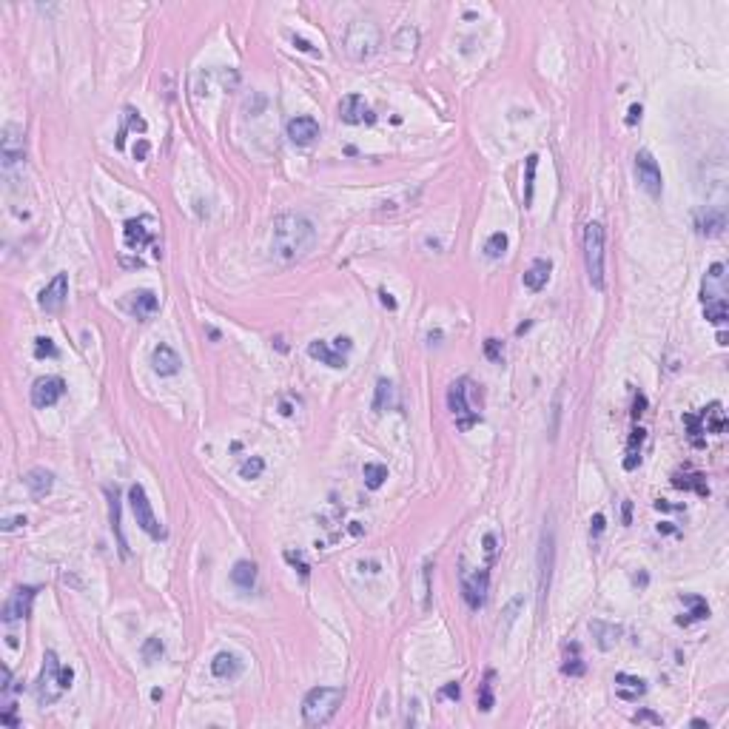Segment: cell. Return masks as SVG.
I'll list each match as a JSON object with an SVG mask.
<instances>
[{"label": "cell", "mask_w": 729, "mask_h": 729, "mask_svg": "<svg viewBox=\"0 0 729 729\" xmlns=\"http://www.w3.org/2000/svg\"><path fill=\"white\" fill-rule=\"evenodd\" d=\"M584 669H587V667H584V661L579 658V649H575V656L564 661L562 673H564V675H570V678H581V675H584Z\"/></svg>", "instance_id": "c3c4849f"}, {"label": "cell", "mask_w": 729, "mask_h": 729, "mask_svg": "<svg viewBox=\"0 0 729 729\" xmlns=\"http://www.w3.org/2000/svg\"><path fill=\"white\" fill-rule=\"evenodd\" d=\"M724 282H726V265H724V262H715V265L706 271V277H704L701 299L709 302V299H721V297H726Z\"/></svg>", "instance_id": "44dd1931"}, {"label": "cell", "mask_w": 729, "mask_h": 729, "mask_svg": "<svg viewBox=\"0 0 729 729\" xmlns=\"http://www.w3.org/2000/svg\"><path fill=\"white\" fill-rule=\"evenodd\" d=\"M23 485L29 487L32 498H46L54 487V473L46 470V467H32L26 476H23Z\"/></svg>", "instance_id": "603a6c76"}, {"label": "cell", "mask_w": 729, "mask_h": 729, "mask_svg": "<svg viewBox=\"0 0 729 729\" xmlns=\"http://www.w3.org/2000/svg\"><path fill=\"white\" fill-rule=\"evenodd\" d=\"M154 237H157V220L154 217H137V220H128L123 225V240H126V248L128 251H143L146 245H154Z\"/></svg>", "instance_id": "30bf717a"}, {"label": "cell", "mask_w": 729, "mask_h": 729, "mask_svg": "<svg viewBox=\"0 0 729 729\" xmlns=\"http://www.w3.org/2000/svg\"><path fill=\"white\" fill-rule=\"evenodd\" d=\"M553 562H555V535H553V527H544L542 544H539V610L542 612H544V601H547V592H550Z\"/></svg>", "instance_id": "9c48e42d"}, {"label": "cell", "mask_w": 729, "mask_h": 729, "mask_svg": "<svg viewBox=\"0 0 729 729\" xmlns=\"http://www.w3.org/2000/svg\"><path fill=\"white\" fill-rule=\"evenodd\" d=\"M66 393V382L60 376H40L32 385V405L34 408H51L63 399Z\"/></svg>", "instance_id": "4fadbf2b"}, {"label": "cell", "mask_w": 729, "mask_h": 729, "mask_svg": "<svg viewBox=\"0 0 729 729\" xmlns=\"http://www.w3.org/2000/svg\"><path fill=\"white\" fill-rule=\"evenodd\" d=\"M644 408H647V399H644V393H638V396H636V402H632V416L638 419V416L644 413Z\"/></svg>", "instance_id": "91938a15"}, {"label": "cell", "mask_w": 729, "mask_h": 729, "mask_svg": "<svg viewBox=\"0 0 729 729\" xmlns=\"http://www.w3.org/2000/svg\"><path fill=\"white\" fill-rule=\"evenodd\" d=\"M245 661L237 656V652H217L214 661H211V675L220 681H234L242 675Z\"/></svg>", "instance_id": "ffe728a7"}, {"label": "cell", "mask_w": 729, "mask_h": 729, "mask_svg": "<svg viewBox=\"0 0 729 729\" xmlns=\"http://www.w3.org/2000/svg\"><path fill=\"white\" fill-rule=\"evenodd\" d=\"M23 524H26V516H14V519H3V524H0V527H3L6 533H12V530L23 527Z\"/></svg>", "instance_id": "6f0895ef"}, {"label": "cell", "mask_w": 729, "mask_h": 729, "mask_svg": "<svg viewBox=\"0 0 729 729\" xmlns=\"http://www.w3.org/2000/svg\"><path fill=\"white\" fill-rule=\"evenodd\" d=\"M108 510H111V530L114 535H117V547H120V555L123 559H128V542H126V535H123V519H120V493L117 487H108Z\"/></svg>", "instance_id": "484cf974"}, {"label": "cell", "mask_w": 729, "mask_h": 729, "mask_svg": "<svg viewBox=\"0 0 729 729\" xmlns=\"http://www.w3.org/2000/svg\"><path fill=\"white\" fill-rule=\"evenodd\" d=\"M629 519H632V505L624 502V524H629Z\"/></svg>", "instance_id": "003e7915"}, {"label": "cell", "mask_w": 729, "mask_h": 729, "mask_svg": "<svg viewBox=\"0 0 729 729\" xmlns=\"http://www.w3.org/2000/svg\"><path fill=\"white\" fill-rule=\"evenodd\" d=\"M314 242H316V228H314V222L305 217V214H297V211H285V214H279L274 220L271 251H274V257L282 265L302 259L314 248Z\"/></svg>", "instance_id": "6da1fadb"}, {"label": "cell", "mask_w": 729, "mask_h": 729, "mask_svg": "<svg viewBox=\"0 0 729 729\" xmlns=\"http://www.w3.org/2000/svg\"><path fill=\"white\" fill-rule=\"evenodd\" d=\"M644 439H647V430L644 428H636L629 436V442H627V459H624V470H636L638 462H641V445H644Z\"/></svg>", "instance_id": "4dcf8cb0"}, {"label": "cell", "mask_w": 729, "mask_h": 729, "mask_svg": "<svg viewBox=\"0 0 729 729\" xmlns=\"http://www.w3.org/2000/svg\"><path fill=\"white\" fill-rule=\"evenodd\" d=\"M641 111H644V108H641L638 103H632L629 111H627V126H636V123L641 120Z\"/></svg>", "instance_id": "680465c9"}, {"label": "cell", "mask_w": 729, "mask_h": 729, "mask_svg": "<svg viewBox=\"0 0 729 729\" xmlns=\"http://www.w3.org/2000/svg\"><path fill=\"white\" fill-rule=\"evenodd\" d=\"M485 356L490 359V362H502V356H505V345L498 342V339H485Z\"/></svg>", "instance_id": "f907efd6"}, {"label": "cell", "mask_w": 729, "mask_h": 729, "mask_svg": "<svg viewBox=\"0 0 729 729\" xmlns=\"http://www.w3.org/2000/svg\"><path fill=\"white\" fill-rule=\"evenodd\" d=\"M294 46L302 49V51H308V54H316V49H314L308 40H305V37H297V34H294Z\"/></svg>", "instance_id": "94428289"}, {"label": "cell", "mask_w": 729, "mask_h": 729, "mask_svg": "<svg viewBox=\"0 0 729 729\" xmlns=\"http://www.w3.org/2000/svg\"><path fill=\"white\" fill-rule=\"evenodd\" d=\"M126 308H128V314L137 319V322H148L151 316L160 311V297L154 291H148V288H143V291L128 294Z\"/></svg>", "instance_id": "2e32d148"}, {"label": "cell", "mask_w": 729, "mask_h": 729, "mask_svg": "<svg viewBox=\"0 0 729 729\" xmlns=\"http://www.w3.org/2000/svg\"><path fill=\"white\" fill-rule=\"evenodd\" d=\"M393 402V385L388 379H379L376 382V396H373V410L382 413V410H388V405Z\"/></svg>", "instance_id": "8d00e7d4"}, {"label": "cell", "mask_w": 729, "mask_h": 729, "mask_svg": "<svg viewBox=\"0 0 729 729\" xmlns=\"http://www.w3.org/2000/svg\"><path fill=\"white\" fill-rule=\"evenodd\" d=\"M647 693V681L638 678V675H627V673H618L616 675V695L621 701H629V704H636L638 698H644Z\"/></svg>", "instance_id": "cb8c5ba5"}, {"label": "cell", "mask_w": 729, "mask_h": 729, "mask_svg": "<svg viewBox=\"0 0 729 729\" xmlns=\"http://www.w3.org/2000/svg\"><path fill=\"white\" fill-rule=\"evenodd\" d=\"M128 502H131V513H134V519H137L140 530H146L151 539H165V527L160 524V519L154 516V510H151V502H148V496H146V487L143 485H131L128 487Z\"/></svg>", "instance_id": "8992f818"}, {"label": "cell", "mask_w": 729, "mask_h": 729, "mask_svg": "<svg viewBox=\"0 0 729 729\" xmlns=\"http://www.w3.org/2000/svg\"><path fill=\"white\" fill-rule=\"evenodd\" d=\"M632 724H652V726H661L664 721H661V715L649 713V709H638V713L632 715Z\"/></svg>", "instance_id": "816d5d0a"}, {"label": "cell", "mask_w": 729, "mask_h": 729, "mask_svg": "<svg viewBox=\"0 0 729 729\" xmlns=\"http://www.w3.org/2000/svg\"><path fill=\"white\" fill-rule=\"evenodd\" d=\"M379 49V26L373 21H354L345 34V51L354 60H368Z\"/></svg>", "instance_id": "5b68a950"}, {"label": "cell", "mask_w": 729, "mask_h": 729, "mask_svg": "<svg viewBox=\"0 0 729 729\" xmlns=\"http://www.w3.org/2000/svg\"><path fill=\"white\" fill-rule=\"evenodd\" d=\"M362 476H364V487L379 490L382 485H385V478H388V467H385V465H379V462H364Z\"/></svg>", "instance_id": "836d02e7"}, {"label": "cell", "mask_w": 729, "mask_h": 729, "mask_svg": "<svg viewBox=\"0 0 729 729\" xmlns=\"http://www.w3.org/2000/svg\"><path fill=\"white\" fill-rule=\"evenodd\" d=\"M467 388H470V379H459L450 385V393H448V405H450V413L456 419V428L459 430H470L473 425H478V410L470 408L467 402Z\"/></svg>", "instance_id": "52a82bcc"}, {"label": "cell", "mask_w": 729, "mask_h": 729, "mask_svg": "<svg viewBox=\"0 0 729 729\" xmlns=\"http://www.w3.org/2000/svg\"><path fill=\"white\" fill-rule=\"evenodd\" d=\"M430 572H433V567H430V564H425V567H421V579H419L421 610H430Z\"/></svg>", "instance_id": "ee69618b"}, {"label": "cell", "mask_w": 729, "mask_h": 729, "mask_svg": "<svg viewBox=\"0 0 729 729\" xmlns=\"http://www.w3.org/2000/svg\"><path fill=\"white\" fill-rule=\"evenodd\" d=\"M519 607H522V596H516V599L505 607V627H498V632H502V636H507V629H510V624L516 621V612H519Z\"/></svg>", "instance_id": "681fc988"}, {"label": "cell", "mask_w": 729, "mask_h": 729, "mask_svg": "<svg viewBox=\"0 0 729 729\" xmlns=\"http://www.w3.org/2000/svg\"><path fill=\"white\" fill-rule=\"evenodd\" d=\"M231 581H234L240 590L251 592L254 584H257V564H254V562H248V559H240V562L234 564V570H231Z\"/></svg>", "instance_id": "f1b7e54d"}, {"label": "cell", "mask_w": 729, "mask_h": 729, "mask_svg": "<svg viewBox=\"0 0 729 729\" xmlns=\"http://www.w3.org/2000/svg\"><path fill=\"white\" fill-rule=\"evenodd\" d=\"M308 356L319 359L322 364H328V368H345V364H348V356H345L342 351H336L331 342H322V339H314L308 345Z\"/></svg>", "instance_id": "7402d4cb"}, {"label": "cell", "mask_w": 729, "mask_h": 729, "mask_svg": "<svg viewBox=\"0 0 729 729\" xmlns=\"http://www.w3.org/2000/svg\"><path fill=\"white\" fill-rule=\"evenodd\" d=\"M482 547H485V564L487 567H493L496 564V559H498V533H487L485 539H482Z\"/></svg>", "instance_id": "7bdbcfd3"}, {"label": "cell", "mask_w": 729, "mask_h": 729, "mask_svg": "<svg viewBox=\"0 0 729 729\" xmlns=\"http://www.w3.org/2000/svg\"><path fill=\"white\" fill-rule=\"evenodd\" d=\"M34 356L37 359H46V356L49 359H57V356H60V351H57V345L49 336H37L34 339Z\"/></svg>", "instance_id": "b9f144b4"}, {"label": "cell", "mask_w": 729, "mask_h": 729, "mask_svg": "<svg viewBox=\"0 0 729 729\" xmlns=\"http://www.w3.org/2000/svg\"><path fill=\"white\" fill-rule=\"evenodd\" d=\"M550 271H553V262L550 259H535L530 265V271L524 274V288L527 291H542L550 279Z\"/></svg>", "instance_id": "83f0119b"}, {"label": "cell", "mask_w": 729, "mask_h": 729, "mask_svg": "<svg viewBox=\"0 0 729 729\" xmlns=\"http://www.w3.org/2000/svg\"><path fill=\"white\" fill-rule=\"evenodd\" d=\"M396 46L399 49H416L419 46V32L416 29H410V26H405V29H399V34H396Z\"/></svg>", "instance_id": "7dc6e473"}, {"label": "cell", "mask_w": 729, "mask_h": 729, "mask_svg": "<svg viewBox=\"0 0 729 729\" xmlns=\"http://www.w3.org/2000/svg\"><path fill=\"white\" fill-rule=\"evenodd\" d=\"M673 485L678 490H695L698 496H706L709 487H706V478L701 473H675L673 476Z\"/></svg>", "instance_id": "1f68e13d"}, {"label": "cell", "mask_w": 729, "mask_h": 729, "mask_svg": "<svg viewBox=\"0 0 729 729\" xmlns=\"http://www.w3.org/2000/svg\"><path fill=\"white\" fill-rule=\"evenodd\" d=\"M724 225H726L724 211H706V217H701V222H698L701 234H706V237H718L724 231Z\"/></svg>", "instance_id": "e575fe53"}, {"label": "cell", "mask_w": 729, "mask_h": 729, "mask_svg": "<svg viewBox=\"0 0 729 729\" xmlns=\"http://www.w3.org/2000/svg\"><path fill=\"white\" fill-rule=\"evenodd\" d=\"M34 596H37V587H29V584L26 587H14L12 596L3 604V610H0V618H3V624H14V621L32 616Z\"/></svg>", "instance_id": "8fae6325"}, {"label": "cell", "mask_w": 729, "mask_h": 729, "mask_svg": "<svg viewBox=\"0 0 729 729\" xmlns=\"http://www.w3.org/2000/svg\"><path fill=\"white\" fill-rule=\"evenodd\" d=\"M490 678H493V673H487L485 684L478 686V709H482V713H490V709H493V684H490Z\"/></svg>", "instance_id": "f6af8a7d"}, {"label": "cell", "mask_w": 729, "mask_h": 729, "mask_svg": "<svg viewBox=\"0 0 729 729\" xmlns=\"http://www.w3.org/2000/svg\"><path fill=\"white\" fill-rule=\"evenodd\" d=\"M134 157H137V160H146L148 157V143L146 140H140L137 146H134Z\"/></svg>", "instance_id": "6125c7cd"}, {"label": "cell", "mask_w": 729, "mask_h": 729, "mask_svg": "<svg viewBox=\"0 0 729 729\" xmlns=\"http://www.w3.org/2000/svg\"><path fill=\"white\" fill-rule=\"evenodd\" d=\"M505 251H507V234H505V231L490 234L487 242H485V254H487L490 259H498V257H505Z\"/></svg>", "instance_id": "74e56055"}, {"label": "cell", "mask_w": 729, "mask_h": 729, "mask_svg": "<svg viewBox=\"0 0 729 729\" xmlns=\"http://www.w3.org/2000/svg\"><path fill=\"white\" fill-rule=\"evenodd\" d=\"M342 698H345V689L342 686H314L308 695L302 701V718L308 726H325L331 724L334 715L339 713L342 706Z\"/></svg>", "instance_id": "3957f363"}, {"label": "cell", "mask_w": 729, "mask_h": 729, "mask_svg": "<svg viewBox=\"0 0 729 729\" xmlns=\"http://www.w3.org/2000/svg\"><path fill=\"white\" fill-rule=\"evenodd\" d=\"M681 601L689 607V612H686V616H681V618H678V624H681V627L693 624V621H704V618H709V604H706V599H704V596H681Z\"/></svg>", "instance_id": "f546056e"}, {"label": "cell", "mask_w": 729, "mask_h": 729, "mask_svg": "<svg viewBox=\"0 0 729 729\" xmlns=\"http://www.w3.org/2000/svg\"><path fill=\"white\" fill-rule=\"evenodd\" d=\"M66 297H69V277L54 274V279L43 288L40 297H37V305H40L46 314H57L66 305Z\"/></svg>", "instance_id": "5bb4252c"}, {"label": "cell", "mask_w": 729, "mask_h": 729, "mask_svg": "<svg viewBox=\"0 0 729 729\" xmlns=\"http://www.w3.org/2000/svg\"><path fill=\"white\" fill-rule=\"evenodd\" d=\"M442 695L450 698V701H459V698H462V686H459L456 681H450V684L442 686Z\"/></svg>", "instance_id": "db71d44e"}, {"label": "cell", "mask_w": 729, "mask_h": 729, "mask_svg": "<svg viewBox=\"0 0 729 729\" xmlns=\"http://www.w3.org/2000/svg\"><path fill=\"white\" fill-rule=\"evenodd\" d=\"M0 724H9V726H17V718L12 715V706L6 709V713H3V715H0Z\"/></svg>", "instance_id": "03108f58"}, {"label": "cell", "mask_w": 729, "mask_h": 729, "mask_svg": "<svg viewBox=\"0 0 729 729\" xmlns=\"http://www.w3.org/2000/svg\"><path fill=\"white\" fill-rule=\"evenodd\" d=\"M126 120H128V123H126V126L120 128V134H117V148H123V140H126L128 128H134V131H146V120H143L134 108H126Z\"/></svg>", "instance_id": "f35d334b"}, {"label": "cell", "mask_w": 729, "mask_h": 729, "mask_svg": "<svg viewBox=\"0 0 729 729\" xmlns=\"http://www.w3.org/2000/svg\"><path fill=\"white\" fill-rule=\"evenodd\" d=\"M265 470V459L262 456H251V459H245V462L240 465V476L242 478H259Z\"/></svg>", "instance_id": "60d3db41"}, {"label": "cell", "mask_w": 729, "mask_h": 729, "mask_svg": "<svg viewBox=\"0 0 729 729\" xmlns=\"http://www.w3.org/2000/svg\"><path fill=\"white\" fill-rule=\"evenodd\" d=\"M151 368H154V373H160V376H174L183 368V359L171 345L160 342L157 348L151 351Z\"/></svg>", "instance_id": "ac0fdd59"}, {"label": "cell", "mask_w": 729, "mask_h": 729, "mask_svg": "<svg viewBox=\"0 0 729 729\" xmlns=\"http://www.w3.org/2000/svg\"><path fill=\"white\" fill-rule=\"evenodd\" d=\"M285 134L294 146H311L319 137V123L314 117H291L285 126Z\"/></svg>", "instance_id": "d6986e66"}, {"label": "cell", "mask_w": 729, "mask_h": 729, "mask_svg": "<svg viewBox=\"0 0 729 729\" xmlns=\"http://www.w3.org/2000/svg\"><path fill=\"white\" fill-rule=\"evenodd\" d=\"M704 316H706V322H713V325H724L729 319V302H726V297L704 302Z\"/></svg>", "instance_id": "d6a6232c"}, {"label": "cell", "mask_w": 729, "mask_h": 729, "mask_svg": "<svg viewBox=\"0 0 729 729\" xmlns=\"http://www.w3.org/2000/svg\"><path fill=\"white\" fill-rule=\"evenodd\" d=\"M604 527H607V519H604L601 513H596V516L590 519V535H592V539H599V535L604 533Z\"/></svg>", "instance_id": "f5cc1de1"}, {"label": "cell", "mask_w": 729, "mask_h": 729, "mask_svg": "<svg viewBox=\"0 0 729 729\" xmlns=\"http://www.w3.org/2000/svg\"><path fill=\"white\" fill-rule=\"evenodd\" d=\"M524 205H533V185H535V168H539V154H530L524 160Z\"/></svg>", "instance_id": "d590c367"}, {"label": "cell", "mask_w": 729, "mask_h": 729, "mask_svg": "<svg viewBox=\"0 0 729 729\" xmlns=\"http://www.w3.org/2000/svg\"><path fill=\"white\" fill-rule=\"evenodd\" d=\"M0 160H3V174L9 177L17 165H23L26 160V140H23V128L9 123L0 137Z\"/></svg>", "instance_id": "ba28073f"}, {"label": "cell", "mask_w": 729, "mask_h": 729, "mask_svg": "<svg viewBox=\"0 0 729 729\" xmlns=\"http://www.w3.org/2000/svg\"><path fill=\"white\" fill-rule=\"evenodd\" d=\"M584 262L587 277L596 291H604V225L587 222L584 228Z\"/></svg>", "instance_id": "277c9868"}, {"label": "cell", "mask_w": 729, "mask_h": 729, "mask_svg": "<svg viewBox=\"0 0 729 729\" xmlns=\"http://www.w3.org/2000/svg\"><path fill=\"white\" fill-rule=\"evenodd\" d=\"M698 421H701L704 433H724V428H726V413H724V408H721V402H713V405H706V408L698 413Z\"/></svg>", "instance_id": "4316f807"}, {"label": "cell", "mask_w": 729, "mask_h": 729, "mask_svg": "<svg viewBox=\"0 0 729 729\" xmlns=\"http://www.w3.org/2000/svg\"><path fill=\"white\" fill-rule=\"evenodd\" d=\"M71 681H74V669L71 667H63L57 661V656L49 649L43 656V669H40V678H37V704L40 706H51L63 698L66 689H71Z\"/></svg>", "instance_id": "7a4b0ae2"}, {"label": "cell", "mask_w": 729, "mask_h": 729, "mask_svg": "<svg viewBox=\"0 0 729 729\" xmlns=\"http://www.w3.org/2000/svg\"><path fill=\"white\" fill-rule=\"evenodd\" d=\"M590 632H592V638H596V644H599V649H612L618 644V638H621V627L618 624H610V621H590Z\"/></svg>", "instance_id": "d4e9b609"}, {"label": "cell", "mask_w": 729, "mask_h": 729, "mask_svg": "<svg viewBox=\"0 0 729 729\" xmlns=\"http://www.w3.org/2000/svg\"><path fill=\"white\" fill-rule=\"evenodd\" d=\"M282 555H285V562L291 564L294 570H299V575H302V579H308V575H311V567H308V562L302 559V553H297V550H285Z\"/></svg>", "instance_id": "bcb514c9"}, {"label": "cell", "mask_w": 729, "mask_h": 729, "mask_svg": "<svg viewBox=\"0 0 729 729\" xmlns=\"http://www.w3.org/2000/svg\"><path fill=\"white\" fill-rule=\"evenodd\" d=\"M487 584H490L487 570H476V572L465 575L462 596H465V601H467L470 610H482L485 607V601H487Z\"/></svg>", "instance_id": "9a60e30c"}, {"label": "cell", "mask_w": 729, "mask_h": 729, "mask_svg": "<svg viewBox=\"0 0 729 729\" xmlns=\"http://www.w3.org/2000/svg\"><path fill=\"white\" fill-rule=\"evenodd\" d=\"M636 177H638L641 188L647 191L649 197H661L664 177H661V168H658L656 157H652L649 151H638V154H636Z\"/></svg>", "instance_id": "7c38bea8"}, {"label": "cell", "mask_w": 729, "mask_h": 729, "mask_svg": "<svg viewBox=\"0 0 729 729\" xmlns=\"http://www.w3.org/2000/svg\"><path fill=\"white\" fill-rule=\"evenodd\" d=\"M331 345H334V348H336V351H342L345 356H348V354H351V348H354V342H351V336H336V339H334Z\"/></svg>", "instance_id": "9f6ffc18"}, {"label": "cell", "mask_w": 729, "mask_h": 729, "mask_svg": "<svg viewBox=\"0 0 729 729\" xmlns=\"http://www.w3.org/2000/svg\"><path fill=\"white\" fill-rule=\"evenodd\" d=\"M339 117L342 123H348V126H359V123H373V114L368 108V103H364L362 94H345V97L339 100Z\"/></svg>", "instance_id": "e0dca14e"}, {"label": "cell", "mask_w": 729, "mask_h": 729, "mask_svg": "<svg viewBox=\"0 0 729 729\" xmlns=\"http://www.w3.org/2000/svg\"><path fill=\"white\" fill-rule=\"evenodd\" d=\"M379 299H382V305H385V308H391V311H396V299L388 294V291H379Z\"/></svg>", "instance_id": "be15d7a7"}, {"label": "cell", "mask_w": 729, "mask_h": 729, "mask_svg": "<svg viewBox=\"0 0 729 729\" xmlns=\"http://www.w3.org/2000/svg\"><path fill=\"white\" fill-rule=\"evenodd\" d=\"M0 678H3V684H0V693H3V695H9L12 689H14V684H12V669H9V667H3V669H0Z\"/></svg>", "instance_id": "11a10c76"}, {"label": "cell", "mask_w": 729, "mask_h": 729, "mask_svg": "<svg viewBox=\"0 0 729 729\" xmlns=\"http://www.w3.org/2000/svg\"><path fill=\"white\" fill-rule=\"evenodd\" d=\"M163 652H165V647H163V641L157 636L146 638V644H143V661L146 664H157L163 658Z\"/></svg>", "instance_id": "ab89813d"}, {"label": "cell", "mask_w": 729, "mask_h": 729, "mask_svg": "<svg viewBox=\"0 0 729 729\" xmlns=\"http://www.w3.org/2000/svg\"><path fill=\"white\" fill-rule=\"evenodd\" d=\"M632 584L644 590V587L649 584V575H647V572H636V575H632Z\"/></svg>", "instance_id": "e7e4bbea"}]
</instances>
